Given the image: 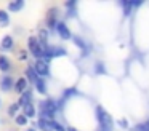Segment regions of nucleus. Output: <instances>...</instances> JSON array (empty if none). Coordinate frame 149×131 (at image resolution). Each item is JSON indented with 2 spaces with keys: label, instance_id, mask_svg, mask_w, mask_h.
<instances>
[{
  "label": "nucleus",
  "instance_id": "14",
  "mask_svg": "<svg viewBox=\"0 0 149 131\" xmlns=\"http://www.w3.org/2000/svg\"><path fill=\"white\" fill-rule=\"evenodd\" d=\"M10 69V61H8L7 56H0V70H3V72H7V70Z\"/></svg>",
  "mask_w": 149,
  "mask_h": 131
},
{
  "label": "nucleus",
  "instance_id": "22",
  "mask_svg": "<svg viewBox=\"0 0 149 131\" xmlns=\"http://www.w3.org/2000/svg\"><path fill=\"white\" fill-rule=\"evenodd\" d=\"M26 131H36V130H34V128H29V130H26Z\"/></svg>",
  "mask_w": 149,
  "mask_h": 131
},
{
  "label": "nucleus",
  "instance_id": "5",
  "mask_svg": "<svg viewBox=\"0 0 149 131\" xmlns=\"http://www.w3.org/2000/svg\"><path fill=\"white\" fill-rule=\"evenodd\" d=\"M56 30L59 34V38H63V40H69L71 38V30L68 29V26L64 22H58L56 24Z\"/></svg>",
  "mask_w": 149,
  "mask_h": 131
},
{
  "label": "nucleus",
  "instance_id": "15",
  "mask_svg": "<svg viewBox=\"0 0 149 131\" xmlns=\"http://www.w3.org/2000/svg\"><path fill=\"white\" fill-rule=\"evenodd\" d=\"M10 24V16H8L7 11L0 10V26H8Z\"/></svg>",
  "mask_w": 149,
  "mask_h": 131
},
{
  "label": "nucleus",
  "instance_id": "23",
  "mask_svg": "<svg viewBox=\"0 0 149 131\" xmlns=\"http://www.w3.org/2000/svg\"><path fill=\"white\" fill-rule=\"evenodd\" d=\"M69 131H75V130H72V128H69Z\"/></svg>",
  "mask_w": 149,
  "mask_h": 131
},
{
  "label": "nucleus",
  "instance_id": "20",
  "mask_svg": "<svg viewBox=\"0 0 149 131\" xmlns=\"http://www.w3.org/2000/svg\"><path fill=\"white\" fill-rule=\"evenodd\" d=\"M18 107H19V104L11 105V107H10V114H11V115H15V114H16V110H18Z\"/></svg>",
  "mask_w": 149,
  "mask_h": 131
},
{
  "label": "nucleus",
  "instance_id": "6",
  "mask_svg": "<svg viewBox=\"0 0 149 131\" xmlns=\"http://www.w3.org/2000/svg\"><path fill=\"white\" fill-rule=\"evenodd\" d=\"M13 86H15V82L10 75H3L0 78V89H2V91H8V89H11Z\"/></svg>",
  "mask_w": 149,
  "mask_h": 131
},
{
  "label": "nucleus",
  "instance_id": "8",
  "mask_svg": "<svg viewBox=\"0 0 149 131\" xmlns=\"http://www.w3.org/2000/svg\"><path fill=\"white\" fill-rule=\"evenodd\" d=\"M26 88H27V78H24V77L18 78L16 83H15V91L23 94V93H26Z\"/></svg>",
  "mask_w": 149,
  "mask_h": 131
},
{
  "label": "nucleus",
  "instance_id": "4",
  "mask_svg": "<svg viewBox=\"0 0 149 131\" xmlns=\"http://www.w3.org/2000/svg\"><path fill=\"white\" fill-rule=\"evenodd\" d=\"M34 70L37 72V75L40 77H47L50 73V67H48V62L43 59H37L34 62Z\"/></svg>",
  "mask_w": 149,
  "mask_h": 131
},
{
  "label": "nucleus",
  "instance_id": "17",
  "mask_svg": "<svg viewBox=\"0 0 149 131\" xmlns=\"http://www.w3.org/2000/svg\"><path fill=\"white\" fill-rule=\"evenodd\" d=\"M26 75H27V78H29L31 80V82H36V80L37 78H39V75H37V72H36V70H34V67H29V69H27L26 70Z\"/></svg>",
  "mask_w": 149,
  "mask_h": 131
},
{
  "label": "nucleus",
  "instance_id": "21",
  "mask_svg": "<svg viewBox=\"0 0 149 131\" xmlns=\"http://www.w3.org/2000/svg\"><path fill=\"white\" fill-rule=\"evenodd\" d=\"M119 125L122 128H127V126H128V121H127V120H119Z\"/></svg>",
  "mask_w": 149,
  "mask_h": 131
},
{
  "label": "nucleus",
  "instance_id": "24",
  "mask_svg": "<svg viewBox=\"0 0 149 131\" xmlns=\"http://www.w3.org/2000/svg\"><path fill=\"white\" fill-rule=\"evenodd\" d=\"M148 131H149V130H148Z\"/></svg>",
  "mask_w": 149,
  "mask_h": 131
},
{
  "label": "nucleus",
  "instance_id": "3",
  "mask_svg": "<svg viewBox=\"0 0 149 131\" xmlns=\"http://www.w3.org/2000/svg\"><path fill=\"white\" fill-rule=\"evenodd\" d=\"M27 46H29V51H31L32 56H36L37 59L43 58V45H40L39 38L29 37V40H27Z\"/></svg>",
  "mask_w": 149,
  "mask_h": 131
},
{
  "label": "nucleus",
  "instance_id": "10",
  "mask_svg": "<svg viewBox=\"0 0 149 131\" xmlns=\"http://www.w3.org/2000/svg\"><path fill=\"white\" fill-rule=\"evenodd\" d=\"M24 8V0H16V2H11V3H8V10L10 11H19V10H23Z\"/></svg>",
  "mask_w": 149,
  "mask_h": 131
},
{
  "label": "nucleus",
  "instance_id": "19",
  "mask_svg": "<svg viewBox=\"0 0 149 131\" xmlns=\"http://www.w3.org/2000/svg\"><path fill=\"white\" fill-rule=\"evenodd\" d=\"M53 131H66V128L63 126L61 123H58V121H55V130Z\"/></svg>",
  "mask_w": 149,
  "mask_h": 131
},
{
  "label": "nucleus",
  "instance_id": "11",
  "mask_svg": "<svg viewBox=\"0 0 149 131\" xmlns=\"http://www.w3.org/2000/svg\"><path fill=\"white\" fill-rule=\"evenodd\" d=\"M23 114L26 115L27 118H29V117H34V115H36V107H34L32 102H29V104L24 105V107H23Z\"/></svg>",
  "mask_w": 149,
  "mask_h": 131
},
{
  "label": "nucleus",
  "instance_id": "2",
  "mask_svg": "<svg viewBox=\"0 0 149 131\" xmlns=\"http://www.w3.org/2000/svg\"><path fill=\"white\" fill-rule=\"evenodd\" d=\"M56 110H58V104L53 99H47V101L40 102V118H48L53 120Z\"/></svg>",
  "mask_w": 149,
  "mask_h": 131
},
{
  "label": "nucleus",
  "instance_id": "18",
  "mask_svg": "<svg viewBox=\"0 0 149 131\" xmlns=\"http://www.w3.org/2000/svg\"><path fill=\"white\" fill-rule=\"evenodd\" d=\"M16 123L19 125V126H23V125H26V123H27V117H26L24 114H23V115L19 114V115L16 117Z\"/></svg>",
  "mask_w": 149,
  "mask_h": 131
},
{
  "label": "nucleus",
  "instance_id": "13",
  "mask_svg": "<svg viewBox=\"0 0 149 131\" xmlns=\"http://www.w3.org/2000/svg\"><path fill=\"white\" fill-rule=\"evenodd\" d=\"M31 102V93L29 91H26V93H23V94H21V98H19V101H18V104H19V107L21 105H26V104H29Z\"/></svg>",
  "mask_w": 149,
  "mask_h": 131
},
{
  "label": "nucleus",
  "instance_id": "7",
  "mask_svg": "<svg viewBox=\"0 0 149 131\" xmlns=\"http://www.w3.org/2000/svg\"><path fill=\"white\" fill-rule=\"evenodd\" d=\"M39 128L42 131H53L55 130V121L48 118H39Z\"/></svg>",
  "mask_w": 149,
  "mask_h": 131
},
{
  "label": "nucleus",
  "instance_id": "1",
  "mask_svg": "<svg viewBox=\"0 0 149 131\" xmlns=\"http://www.w3.org/2000/svg\"><path fill=\"white\" fill-rule=\"evenodd\" d=\"M96 118H98V123H100L101 130L103 131H112V117L109 115V112L103 107V105H96Z\"/></svg>",
  "mask_w": 149,
  "mask_h": 131
},
{
  "label": "nucleus",
  "instance_id": "12",
  "mask_svg": "<svg viewBox=\"0 0 149 131\" xmlns=\"http://www.w3.org/2000/svg\"><path fill=\"white\" fill-rule=\"evenodd\" d=\"M34 85H36V88H37V91H39V93H42V94H45V93H47V86H45V82H43V80L40 78V77H39V78L36 80V82H34Z\"/></svg>",
  "mask_w": 149,
  "mask_h": 131
},
{
  "label": "nucleus",
  "instance_id": "9",
  "mask_svg": "<svg viewBox=\"0 0 149 131\" xmlns=\"http://www.w3.org/2000/svg\"><path fill=\"white\" fill-rule=\"evenodd\" d=\"M0 48L3 51H8L13 48V37H10V35H5L3 40H2V45H0Z\"/></svg>",
  "mask_w": 149,
  "mask_h": 131
},
{
  "label": "nucleus",
  "instance_id": "16",
  "mask_svg": "<svg viewBox=\"0 0 149 131\" xmlns=\"http://www.w3.org/2000/svg\"><path fill=\"white\" fill-rule=\"evenodd\" d=\"M72 40L75 42V45H79V46L82 48V51H84V54H88V51H87V43H85V42L82 40L80 37H72Z\"/></svg>",
  "mask_w": 149,
  "mask_h": 131
}]
</instances>
